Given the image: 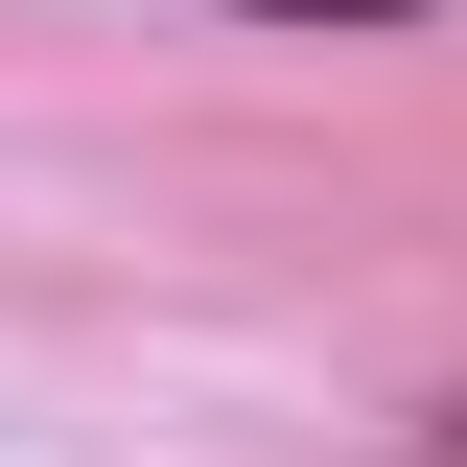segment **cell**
I'll return each mask as SVG.
<instances>
[{
  "mask_svg": "<svg viewBox=\"0 0 467 467\" xmlns=\"http://www.w3.org/2000/svg\"><path fill=\"white\" fill-rule=\"evenodd\" d=\"M234 47H467V0H187Z\"/></svg>",
  "mask_w": 467,
  "mask_h": 467,
  "instance_id": "1",
  "label": "cell"
}]
</instances>
